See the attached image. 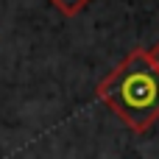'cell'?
<instances>
[{
    "label": "cell",
    "instance_id": "1",
    "mask_svg": "<svg viewBox=\"0 0 159 159\" xmlns=\"http://www.w3.org/2000/svg\"><path fill=\"white\" fill-rule=\"evenodd\" d=\"M95 92L134 134L151 131L159 120V70L148 61L143 48L131 50Z\"/></svg>",
    "mask_w": 159,
    "mask_h": 159
},
{
    "label": "cell",
    "instance_id": "2",
    "mask_svg": "<svg viewBox=\"0 0 159 159\" xmlns=\"http://www.w3.org/2000/svg\"><path fill=\"white\" fill-rule=\"evenodd\" d=\"M50 6H53L56 11H61L64 17H78V14L89 6V0H50Z\"/></svg>",
    "mask_w": 159,
    "mask_h": 159
},
{
    "label": "cell",
    "instance_id": "3",
    "mask_svg": "<svg viewBox=\"0 0 159 159\" xmlns=\"http://www.w3.org/2000/svg\"><path fill=\"white\" fill-rule=\"evenodd\" d=\"M145 56H148V61H151V64H154V67L159 70V42L154 45V48H151V50H145Z\"/></svg>",
    "mask_w": 159,
    "mask_h": 159
}]
</instances>
